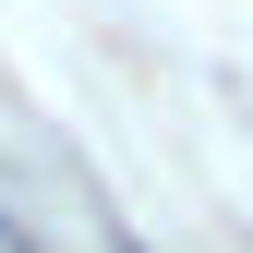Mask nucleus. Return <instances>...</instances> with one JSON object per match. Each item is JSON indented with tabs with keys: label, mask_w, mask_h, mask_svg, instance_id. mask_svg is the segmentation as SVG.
Instances as JSON below:
<instances>
[{
	"label": "nucleus",
	"mask_w": 253,
	"mask_h": 253,
	"mask_svg": "<svg viewBox=\"0 0 253 253\" xmlns=\"http://www.w3.org/2000/svg\"><path fill=\"white\" fill-rule=\"evenodd\" d=\"M121 253H145V241H121Z\"/></svg>",
	"instance_id": "1"
}]
</instances>
